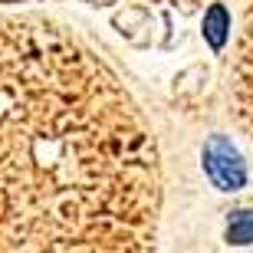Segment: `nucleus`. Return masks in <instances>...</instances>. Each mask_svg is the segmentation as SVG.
I'll use <instances>...</instances> for the list:
<instances>
[{
    "instance_id": "obj_1",
    "label": "nucleus",
    "mask_w": 253,
    "mask_h": 253,
    "mask_svg": "<svg viewBox=\"0 0 253 253\" xmlns=\"http://www.w3.org/2000/svg\"><path fill=\"white\" fill-rule=\"evenodd\" d=\"M204 168H207V178L214 181L220 191H240L247 181L244 158L224 135H214L204 145Z\"/></svg>"
},
{
    "instance_id": "obj_2",
    "label": "nucleus",
    "mask_w": 253,
    "mask_h": 253,
    "mask_svg": "<svg viewBox=\"0 0 253 253\" xmlns=\"http://www.w3.org/2000/svg\"><path fill=\"white\" fill-rule=\"evenodd\" d=\"M227 27H230V17H227V10L220 7V3H214V7L207 10V17H204V37L211 40V46H214V49L224 46Z\"/></svg>"
},
{
    "instance_id": "obj_3",
    "label": "nucleus",
    "mask_w": 253,
    "mask_h": 253,
    "mask_svg": "<svg viewBox=\"0 0 253 253\" xmlns=\"http://www.w3.org/2000/svg\"><path fill=\"white\" fill-rule=\"evenodd\" d=\"M227 240L230 244H250L253 240V211H234L227 220Z\"/></svg>"
}]
</instances>
